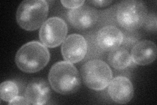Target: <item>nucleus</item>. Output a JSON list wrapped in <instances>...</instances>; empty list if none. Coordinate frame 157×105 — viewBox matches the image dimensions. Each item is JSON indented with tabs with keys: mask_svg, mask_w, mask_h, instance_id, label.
Here are the masks:
<instances>
[{
	"mask_svg": "<svg viewBox=\"0 0 157 105\" xmlns=\"http://www.w3.org/2000/svg\"><path fill=\"white\" fill-rule=\"evenodd\" d=\"M48 81L54 91L63 95L75 93L81 86V78L77 69L67 61H60L53 65L48 74Z\"/></svg>",
	"mask_w": 157,
	"mask_h": 105,
	"instance_id": "f257e3e1",
	"label": "nucleus"
},
{
	"mask_svg": "<svg viewBox=\"0 0 157 105\" xmlns=\"http://www.w3.org/2000/svg\"><path fill=\"white\" fill-rule=\"evenodd\" d=\"M50 60L47 47L39 42H28L17 53L15 63L20 70L26 73H35L45 68Z\"/></svg>",
	"mask_w": 157,
	"mask_h": 105,
	"instance_id": "f03ea898",
	"label": "nucleus"
},
{
	"mask_svg": "<svg viewBox=\"0 0 157 105\" xmlns=\"http://www.w3.org/2000/svg\"><path fill=\"white\" fill-rule=\"evenodd\" d=\"M48 14V5L44 0H26L20 5L17 21L22 28L33 31L41 27Z\"/></svg>",
	"mask_w": 157,
	"mask_h": 105,
	"instance_id": "7ed1b4c3",
	"label": "nucleus"
},
{
	"mask_svg": "<svg viewBox=\"0 0 157 105\" xmlns=\"http://www.w3.org/2000/svg\"><path fill=\"white\" fill-rule=\"evenodd\" d=\"M81 74L86 86L95 91L106 88L113 77L109 65L98 59L86 63L81 69Z\"/></svg>",
	"mask_w": 157,
	"mask_h": 105,
	"instance_id": "20e7f679",
	"label": "nucleus"
},
{
	"mask_svg": "<svg viewBox=\"0 0 157 105\" xmlns=\"http://www.w3.org/2000/svg\"><path fill=\"white\" fill-rule=\"evenodd\" d=\"M147 15V9L144 3L134 0L121 2L117 11L118 23L129 31L136 30L143 26Z\"/></svg>",
	"mask_w": 157,
	"mask_h": 105,
	"instance_id": "39448f33",
	"label": "nucleus"
},
{
	"mask_svg": "<svg viewBox=\"0 0 157 105\" xmlns=\"http://www.w3.org/2000/svg\"><path fill=\"white\" fill-rule=\"evenodd\" d=\"M67 34V25L63 19L52 17L47 19L41 26L39 36L46 47L54 48L63 42Z\"/></svg>",
	"mask_w": 157,
	"mask_h": 105,
	"instance_id": "423d86ee",
	"label": "nucleus"
},
{
	"mask_svg": "<svg viewBox=\"0 0 157 105\" xmlns=\"http://www.w3.org/2000/svg\"><path fill=\"white\" fill-rule=\"evenodd\" d=\"M61 50L66 61L76 63L85 58L87 53V43L81 35L71 34L63 41Z\"/></svg>",
	"mask_w": 157,
	"mask_h": 105,
	"instance_id": "0eeeda50",
	"label": "nucleus"
},
{
	"mask_svg": "<svg viewBox=\"0 0 157 105\" xmlns=\"http://www.w3.org/2000/svg\"><path fill=\"white\" fill-rule=\"evenodd\" d=\"M67 18L72 26L78 30H86L92 27L96 23L98 14L94 8L82 6L69 11Z\"/></svg>",
	"mask_w": 157,
	"mask_h": 105,
	"instance_id": "6e6552de",
	"label": "nucleus"
},
{
	"mask_svg": "<svg viewBox=\"0 0 157 105\" xmlns=\"http://www.w3.org/2000/svg\"><path fill=\"white\" fill-rule=\"evenodd\" d=\"M108 93L115 103L126 104L133 98L134 93L133 84L126 77L115 78L109 84Z\"/></svg>",
	"mask_w": 157,
	"mask_h": 105,
	"instance_id": "1a4fd4ad",
	"label": "nucleus"
},
{
	"mask_svg": "<svg viewBox=\"0 0 157 105\" xmlns=\"http://www.w3.org/2000/svg\"><path fill=\"white\" fill-rule=\"evenodd\" d=\"M24 97L29 104H45L51 97L50 87L43 79H33L28 85Z\"/></svg>",
	"mask_w": 157,
	"mask_h": 105,
	"instance_id": "9d476101",
	"label": "nucleus"
},
{
	"mask_svg": "<svg viewBox=\"0 0 157 105\" xmlns=\"http://www.w3.org/2000/svg\"><path fill=\"white\" fill-rule=\"evenodd\" d=\"M124 36L120 30L114 26H107L98 32L97 42L100 48L112 51L119 48L123 42Z\"/></svg>",
	"mask_w": 157,
	"mask_h": 105,
	"instance_id": "9b49d317",
	"label": "nucleus"
},
{
	"mask_svg": "<svg viewBox=\"0 0 157 105\" xmlns=\"http://www.w3.org/2000/svg\"><path fill=\"white\" fill-rule=\"evenodd\" d=\"M157 55L156 44L149 40L137 42L132 49V61L138 65H148L155 61Z\"/></svg>",
	"mask_w": 157,
	"mask_h": 105,
	"instance_id": "f8f14e48",
	"label": "nucleus"
},
{
	"mask_svg": "<svg viewBox=\"0 0 157 105\" xmlns=\"http://www.w3.org/2000/svg\"><path fill=\"white\" fill-rule=\"evenodd\" d=\"M108 61L114 68L123 70L132 64V59L129 52L126 49L119 47L109 53Z\"/></svg>",
	"mask_w": 157,
	"mask_h": 105,
	"instance_id": "ddd939ff",
	"label": "nucleus"
},
{
	"mask_svg": "<svg viewBox=\"0 0 157 105\" xmlns=\"http://www.w3.org/2000/svg\"><path fill=\"white\" fill-rule=\"evenodd\" d=\"M18 94V87L13 81H6L0 86V97L4 101L10 102Z\"/></svg>",
	"mask_w": 157,
	"mask_h": 105,
	"instance_id": "4468645a",
	"label": "nucleus"
},
{
	"mask_svg": "<svg viewBox=\"0 0 157 105\" xmlns=\"http://www.w3.org/2000/svg\"><path fill=\"white\" fill-rule=\"evenodd\" d=\"M144 25L145 28L150 31H156V16L155 14L147 15Z\"/></svg>",
	"mask_w": 157,
	"mask_h": 105,
	"instance_id": "2eb2a0df",
	"label": "nucleus"
},
{
	"mask_svg": "<svg viewBox=\"0 0 157 105\" xmlns=\"http://www.w3.org/2000/svg\"><path fill=\"white\" fill-rule=\"evenodd\" d=\"M61 3L63 7L67 9H74L82 6V5L85 3V1H63L62 0Z\"/></svg>",
	"mask_w": 157,
	"mask_h": 105,
	"instance_id": "dca6fc26",
	"label": "nucleus"
},
{
	"mask_svg": "<svg viewBox=\"0 0 157 105\" xmlns=\"http://www.w3.org/2000/svg\"><path fill=\"white\" fill-rule=\"evenodd\" d=\"M9 104H29L27 101L25 97H15L11 101L9 102Z\"/></svg>",
	"mask_w": 157,
	"mask_h": 105,
	"instance_id": "f3484780",
	"label": "nucleus"
},
{
	"mask_svg": "<svg viewBox=\"0 0 157 105\" xmlns=\"http://www.w3.org/2000/svg\"><path fill=\"white\" fill-rule=\"evenodd\" d=\"M113 2L112 1H107V0H105V1H90L88 2L89 3L92 4L93 6H94L96 7H106L107 6L110 5Z\"/></svg>",
	"mask_w": 157,
	"mask_h": 105,
	"instance_id": "a211bd4d",
	"label": "nucleus"
}]
</instances>
